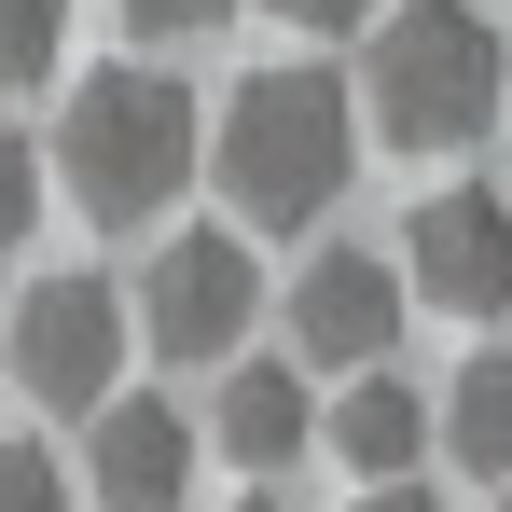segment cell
Masks as SVG:
<instances>
[{
	"instance_id": "obj_12",
	"label": "cell",
	"mask_w": 512,
	"mask_h": 512,
	"mask_svg": "<svg viewBox=\"0 0 512 512\" xmlns=\"http://www.w3.org/2000/svg\"><path fill=\"white\" fill-rule=\"evenodd\" d=\"M56 42H70V0H0V97L42 84V70H56Z\"/></svg>"
},
{
	"instance_id": "obj_15",
	"label": "cell",
	"mask_w": 512,
	"mask_h": 512,
	"mask_svg": "<svg viewBox=\"0 0 512 512\" xmlns=\"http://www.w3.org/2000/svg\"><path fill=\"white\" fill-rule=\"evenodd\" d=\"M250 0H125V28L139 42H208V28H236Z\"/></svg>"
},
{
	"instance_id": "obj_8",
	"label": "cell",
	"mask_w": 512,
	"mask_h": 512,
	"mask_svg": "<svg viewBox=\"0 0 512 512\" xmlns=\"http://www.w3.org/2000/svg\"><path fill=\"white\" fill-rule=\"evenodd\" d=\"M97 499L111 512H180V485H194V416H167V402H139V388H111V402H97Z\"/></svg>"
},
{
	"instance_id": "obj_9",
	"label": "cell",
	"mask_w": 512,
	"mask_h": 512,
	"mask_svg": "<svg viewBox=\"0 0 512 512\" xmlns=\"http://www.w3.org/2000/svg\"><path fill=\"white\" fill-rule=\"evenodd\" d=\"M208 443H222L250 485H277V471L319 443V402H305V374H277V360H236V374H222V416H208Z\"/></svg>"
},
{
	"instance_id": "obj_13",
	"label": "cell",
	"mask_w": 512,
	"mask_h": 512,
	"mask_svg": "<svg viewBox=\"0 0 512 512\" xmlns=\"http://www.w3.org/2000/svg\"><path fill=\"white\" fill-rule=\"evenodd\" d=\"M0 512H70V471H56V443H0Z\"/></svg>"
},
{
	"instance_id": "obj_18",
	"label": "cell",
	"mask_w": 512,
	"mask_h": 512,
	"mask_svg": "<svg viewBox=\"0 0 512 512\" xmlns=\"http://www.w3.org/2000/svg\"><path fill=\"white\" fill-rule=\"evenodd\" d=\"M236 512H277V485H263V499H236Z\"/></svg>"
},
{
	"instance_id": "obj_11",
	"label": "cell",
	"mask_w": 512,
	"mask_h": 512,
	"mask_svg": "<svg viewBox=\"0 0 512 512\" xmlns=\"http://www.w3.org/2000/svg\"><path fill=\"white\" fill-rule=\"evenodd\" d=\"M443 443H457V471L512 485V346H471V360H457V388H443Z\"/></svg>"
},
{
	"instance_id": "obj_16",
	"label": "cell",
	"mask_w": 512,
	"mask_h": 512,
	"mask_svg": "<svg viewBox=\"0 0 512 512\" xmlns=\"http://www.w3.org/2000/svg\"><path fill=\"white\" fill-rule=\"evenodd\" d=\"M374 14H388V0H277V28H319V42H333V28H374Z\"/></svg>"
},
{
	"instance_id": "obj_5",
	"label": "cell",
	"mask_w": 512,
	"mask_h": 512,
	"mask_svg": "<svg viewBox=\"0 0 512 512\" xmlns=\"http://www.w3.org/2000/svg\"><path fill=\"white\" fill-rule=\"evenodd\" d=\"M263 319V263L250 236H222V222H194V236H167L153 250V277H139V346L153 360H236Z\"/></svg>"
},
{
	"instance_id": "obj_14",
	"label": "cell",
	"mask_w": 512,
	"mask_h": 512,
	"mask_svg": "<svg viewBox=\"0 0 512 512\" xmlns=\"http://www.w3.org/2000/svg\"><path fill=\"white\" fill-rule=\"evenodd\" d=\"M28 222H42V153L0 125V250H28Z\"/></svg>"
},
{
	"instance_id": "obj_10",
	"label": "cell",
	"mask_w": 512,
	"mask_h": 512,
	"mask_svg": "<svg viewBox=\"0 0 512 512\" xmlns=\"http://www.w3.org/2000/svg\"><path fill=\"white\" fill-rule=\"evenodd\" d=\"M429 429H443V402H416V388H402V374L374 360V374H346V402L319 416V443H333V457L360 471V485H402Z\"/></svg>"
},
{
	"instance_id": "obj_6",
	"label": "cell",
	"mask_w": 512,
	"mask_h": 512,
	"mask_svg": "<svg viewBox=\"0 0 512 512\" xmlns=\"http://www.w3.org/2000/svg\"><path fill=\"white\" fill-rule=\"evenodd\" d=\"M402 277L429 319H499L512 305V194H429L402 222Z\"/></svg>"
},
{
	"instance_id": "obj_7",
	"label": "cell",
	"mask_w": 512,
	"mask_h": 512,
	"mask_svg": "<svg viewBox=\"0 0 512 512\" xmlns=\"http://www.w3.org/2000/svg\"><path fill=\"white\" fill-rule=\"evenodd\" d=\"M402 319H416V277H402L388 250H319L305 277H291V346L333 360V374H374Z\"/></svg>"
},
{
	"instance_id": "obj_1",
	"label": "cell",
	"mask_w": 512,
	"mask_h": 512,
	"mask_svg": "<svg viewBox=\"0 0 512 512\" xmlns=\"http://www.w3.org/2000/svg\"><path fill=\"white\" fill-rule=\"evenodd\" d=\"M346 167H360V97H346V70H250V84L222 97V125H208V180L236 194L250 236H305L346 194Z\"/></svg>"
},
{
	"instance_id": "obj_4",
	"label": "cell",
	"mask_w": 512,
	"mask_h": 512,
	"mask_svg": "<svg viewBox=\"0 0 512 512\" xmlns=\"http://www.w3.org/2000/svg\"><path fill=\"white\" fill-rule=\"evenodd\" d=\"M125 333H139V291H111V277H42L28 305H14V388L42 402V416H97L111 388H125Z\"/></svg>"
},
{
	"instance_id": "obj_17",
	"label": "cell",
	"mask_w": 512,
	"mask_h": 512,
	"mask_svg": "<svg viewBox=\"0 0 512 512\" xmlns=\"http://www.w3.org/2000/svg\"><path fill=\"white\" fill-rule=\"evenodd\" d=\"M360 512H443V499H429L416 471H402V485H360Z\"/></svg>"
},
{
	"instance_id": "obj_19",
	"label": "cell",
	"mask_w": 512,
	"mask_h": 512,
	"mask_svg": "<svg viewBox=\"0 0 512 512\" xmlns=\"http://www.w3.org/2000/svg\"><path fill=\"white\" fill-rule=\"evenodd\" d=\"M499 512H512V485H499Z\"/></svg>"
},
{
	"instance_id": "obj_3",
	"label": "cell",
	"mask_w": 512,
	"mask_h": 512,
	"mask_svg": "<svg viewBox=\"0 0 512 512\" xmlns=\"http://www.w3.org/2000/svg\"><path fill=\"white\" fill-rule=\"evenodd\" d=\"M194 153H208V125L167 70H84L70 111H56V180L97 236H153L167 194L194 180Z\"/></svg>"
},
{
	"instance_id": "obj_2",
	"label": "cell",
	"mask_w": 512,
	"mask_h": 512,
	"mask_svg": "<svg viewBox=\"0 0 512 512\" xmlns=\"http://www.w3.org/2000/svg\"><path fill=\"white\" fill-rule=\"evenodd\" d=\"M499 14L485 0H388L374 14V56H360V125L388 153H471L499 125Z\"/></svg>"
}]
</instances>
